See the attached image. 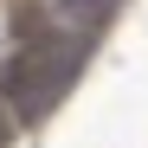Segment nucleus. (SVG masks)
Returning <instances> with one entry per match:
<instances>
[{
	"label": "nucleus",
	"instance_id": "1",
	"mask_svg": "<svg viewBox=\"0 0 148 148\" xmlns=\"http://www.w3.org/2000/svg\"><path fill=\"white\" fill-rule=\"evenodd\" d=\"M77 71H84V39L39 26V32H26L13 45L7 64H0V97H7V110L19 122H45L64 103V90L77 84Z\"/></svg>",
	"mask_w": 148,
	"mask_h": 148
},
{
	"label": "nucleus",
	"instance_id": "2",
	"mask_svg": "<svg viewBox=\"0 0 148 148\" xmlns=\"http://www.w3.org/2000/svg\"><path fill=\"white\" fill-rule=\"evenodd\" d=\"M116 7H122V0H58V13L71 19V26H103Z\"/></svg>",
	"mask_w": 148,
	"mask_h": 148
},
{
	"label": "nucleus",
	"instance_id": "3",
	"mask_svg": "<svg viewBox=\"0 0 148 148\" xmlns=\"http://www.w3.org/2000/svg\"><path fill=\"white\" fill-rule=\"evenodd\" d=\"M13 135H19V116H13V110H7V97H0V148H7V142H13Z\"/></svg>",
	"mask_w": 148,
	"mask_h": 148
}]
</instances>
